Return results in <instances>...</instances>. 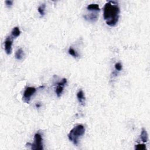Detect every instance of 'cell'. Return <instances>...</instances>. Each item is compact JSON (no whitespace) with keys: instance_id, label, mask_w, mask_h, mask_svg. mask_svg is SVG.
Masks as SVG:
<instances>
[{"instance_id":"obj_1","label":"cell","mask_w":150,"mask_h":150,"mask_svg":"<svg viewBox=\"0 0 150 150\" xmlns=\"http://www.w3.org/2000/svg\"><path fill=\"white\" fill-rule=\"evenodd\" d=\"M120 12L117 2L110 1L107 2L103 8V17L107 25L111 27L116 26L120 17Z\"/></svg>"},{"instance_id":"obj_2","label":"cell","mask_w":150,"mask_h":150,"mask_svg":"<svg viewBox=\"0 0 150 150\" xmlns=\"http://www.w3.org/2000/svg\"><path fill=\"white\" fill-rule=\"evenodd\" d=\"M85 133V128L82 124H77L71 130L68 134L69 139L77 146L79 143V139Z\"/></svg>"},{"instance_id":"obj_3","label":"cell","mask_w":150,"mask_h":150,"mask_svg":"<svg viewBox=\"0 0 150 150\" xmlns=\"http://www.w3.org/2000/svg\"><path fill=\"white\" fill-rule=\"evenodd\" d=\"M31 149L37 150V149H43V143H42V137L40 134L37 133L34 136V143L32 144L28 143Z\"/></svg>"},{"instance_id":"obj_4","label":"cell","mask_w":150,"mask_h":150,"mask_svg":"<svg viewBox=\"0 0 150 150\" xmlns=\"http://www.w3.org/2000/svg\"><path fill=\"white\" fill-rule=\"evenodd\" d=\"M37 89L34 87H28L25 89L24 95H23L22 99L24 102L29 103L32 96L36 92Z\"/></svg>"},{"instance_id":"obj_5","label":"cell","mask_w":150,"mask_h":150,"mask_svg":"<svg viewBox=\"0 0 150 150\" xmlns=\"http://www.w3.org/2000/svg\"><path fill=\"white\" fill-rule=\"evenodd\" d=\"M67 83V79L65 78H63L62 80V81H60V82L57 83V87L56 88V93L58 96V97H60L61 95L64 90V87L66 84Z\"/></svg>"},{"instance_id":"obj_6","label":"cell","mask_w":150,"mask_h":150,"mask_svg":"<svg viewBox=\"0 0 150 150\" xmlns=\"http://www.w3.org/2000/svg\"><path fill=\"white\" fill-rule=\"evenodd\" d=\"M12 43H13V40H12L11 36L7 38V39L5 40L4 49L7 55H10L12 52Z\"/></svg>"},{"instance_id":"obj_7","label":"cell","mask_w":150,"mask_h":150,"mask_svg":"<svg viewBox=\"0 0 150 150\" xmlns=\"http://www.w3.org/2000/svg\"><path fill=\"white\" fill-rule=\"evenodd\" d=\"M84 18L86 19L89 20L90 21L95 22L98 18V13L97 12H93L92 13L89 15H86L84 16Z\"/></svg>"},{"instance_id":"obj_8","label":"cell","mask_w":150,"mask_h":150,"mask_svg":"<svg viewBox=\"0 0 150 150\" xmlns=\"http://www.w3.org/2000/svg\"><path fill=\"white\" fill-rule=\"evenodd\" d=\"M77 98L78 99L79 103H80L81 105L82 106H84L85 104V94H84L83 91L80 90L77 92Z\"/></svg>"},{"instance_id":"obj_9","label":"cell","mask_w":150,"mask_h":150,"mask_svg":"<svg viewBox=\"0 0 150 150\" xmlns=\"http://www.w3.org/2000/svg\"><path fill=\"white\" fill-rule=\"evenodd\" d=\"M139 139L143 143H147L148 141V134H147V132L144 128H142Z\"/></svg>"},{"instance_id":"obj_10","label":"cell","mask_w":150,"mask_h":150,"mask_svg":"<svg viewBox=\"0 0 150 150\" xmlns=\"http://www.w3.org/2000/svg\"><path fill=\"white\" fill-rule=\"evenodd\" d=\"M24 56V50H22L21 48H19L18 49L16 52L15 53V57L17 60H21L23 59V58Z\"/></svg>"},{"instance_id":"obj_11","label":"cell","mask_w":150,"mask_h":150,"mask_svg":"<svg viewBox=\"0 0 150 150\" xmlns=\"http://www.w3.org/2000/svg\"><path fill=\"white\" fill-rule=\"evenodd\" d=\"M87 9L89 11L97 12L100 11V7H99L98 4H91L89 5V6L87 7Z\"/></svg>"},{"instance_id":"obj_12","label":"cell","mask_w":150,"mask_h":150,"mask_svg":"<svg viewBox=\"0 0 150 150\" xmlns=\"http://www.w3.org/2000/svg\"><path fill=\"white\" fill-rule=\"evenodd\" d=\"M20 34H21V31L19 29L18 27H14L13 29L12 30L11 32V37L13 38H16L17 37H18Z\"/></svg>"},{"instance_id":"obj_13","label":"cell","mask_w":150,"mask_h":150,"mask_svg":"<svg viewBox=\"0 0 150 150\" xmlns=\"http://www.w3.org/2000/svg\"><path fill=\"white\" fill-rule=\"evenodd\" d=\"M68 52H69V53L70 55H72L73 57H74L75 58H78L79 56V55L78 53L76 52V50L72 47H70L69 49Z\"/></svg>"},{"instance_id":"obj_14","label":"cell","mask_w":150,"mask_h":150,"mask_svg":"<svg viewBox=\"0 0 150 150\" xmlns=\"http://www.w3.org/2000/svg\"><path fill=\"white\" fill-rule=\"evenodd\" d=\"M45 4H42L41 6H40L39 7H38V12H39V14H40V15L42 16H44L45 15Z\"/></svg>"},{"instance_id":"obj_15","label":"cell","mask_w":150,"mask_h":150,"mask_svg":"<svg viewBox=\"0 0 150 150\" xmlns=\"http://www.w3.org/2000/svg\"><path fill=\"white\" fill-rule=\"evenodd\" d=\"M135 149L138 150H146V145L144 144H139L138 145H136L135 147Z\"/></svg>"},{"instance_id":"obj_16","label":"cell","mask_w":150,"mask_h":150,"mask_svg":"<svg viewBox=\"0 0 150 150\" xmlns=\"http://www.w3.org/2000/svg\"><path fill=\"white\" fill-rule=\"evenodd\" d=\"M115 69L116 70L118 71H121L122 69V65L121 63L120 62L116 63L115 64Z\"/></svg>"},{"instance_id":"obj_17","label":"cell","mask_w":150,"mask_h":150,"mask_svg":"<svg viewBox=\"0 0 150 150\" xmlns=\"http://www.w3.org/2000/svg\"><path fill=\"white\" fill-rule=\"evenodd\" d=\"M5 2H6V4L7 6H12V4H13V1H10V0H7V1H6Z\"/></svg>"},{"instance_id":"obj_18","label":"cell","mask_w":150,"mask_h":150,"mask_svg":"<svg viewBox=\"0 0 150 150\" xmlns=\"http://www.w3.org/2000/svg\"><path fill=\"white\" fill-rule=\"evenodd\" d=\"M40 104H39V103H38V104H37L36 105V107H40Z\"/></svg>"}]
</instances>
